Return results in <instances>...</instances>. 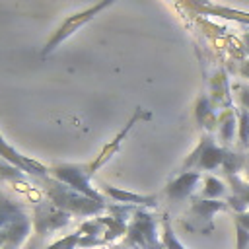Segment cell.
Segmentation results:
<instances>
[{
  "label": "cell",
  "instance_id": "cell-5",
  "mask_svg": "<svg viewBox=\"0 0 249 249\" xmlns=\"http://www.w3.org/2000/svg\"><path fill=\"white\" fill-rule=\"evenodd\" d=\"M126 243L136 249H163L158 237V222L146 208H136L126 230Z\"/></svg>",
  "mask_w": 249,
  "mask_h": 249
},
{
  "label": "cell",
  "instance_id": "cell-2",
  "mask_svg": "<svg viewBox=\"0 0 249 249\" xmlns=\"http://www.w3.org/2000/svg\"><path fill=\"white\" fill-rule=\"evenodd\" d=\"M119 0H97V2H93L91 6H88V8H84V10H80V12H76V14H72V16H68L53 33H51V37L45 41V45H43V51H41V56L45 58L47 54H51L56 47H60L66 39H70L78 29H82L86 23H89L95 16H99L103 10H107V8H111L113 4H117Z\"/></svg>",
  "mask_w": 249,
  "mask_h": 249
},
{
  "label": "cell",
  "instance_id": "cell-20",
  "mask_svg": "<svg viewBox=\"0 0 249 249\" xmlns=\"http://www.w3.org/2000/svg\"><path fill=\"white\" fill-rule=\"evenodd\" d=\"M237 99H239L241 107L249 109V88H239L237 89Z\"/></svg>",
  "mask_w": 249,
  "mask_h": 249
},
{
  "label": "cell",
  "instance_id": "cell-10",
  "mask_svg": "<svg viewBox=\"0 0 249 249\" xmlns=\"http://www.w3.org/2000/svg\"><path fill=\"white\" fill-rule=\"evenodd\" d=\"M200 179H202L200 171H195V169H191V171H181L177 177H173V179L165 185L163 195H165L169 200H185V198H191Z\"/></svg>",
  "mask_w": 249,
  "mask_h": 249
},
{
  "label": "cell",
  "instance_id": "cell-14",
  "mask_svg": "<svg viewBox=\"0 0 249 249\" xmlns=\"http://www.w3.org/2000/svg\"><path fill=\"white\" fill-rule=\"evenodd\" d=\"M23 216H25V212L19 204H16L12 200H2L0 202V230H6L8 226H12L14 222H18Z\"/></svg>",
  "mask_w": 249,
  "mask_h": 249
},
{
  "label": "cell",
  "instance_id": "cell-16",
  "mask_svg": "<svg viewBox=\"0 0 249 249\" xmlns=\"http://www.w3.org/2000/svg\"><path fill=\"white\" fill-rule=\"evenodd\" d=\"M226 195V183L220 181L214 175H206L204 177V187L200 196L202 198H212V200H222V196Z\"/></svg>",
  "mask_w": 249,
  "mask_h": 249
},
{
  "label": "cell",
  "instance_id": "cell-3",
  "mask_svg": "<svg viewBox=\"0 0 249 249\" xmlns=\"http://www.w3.org/2000/svg\"><path fill=\"white\" fill-rule=\"evenodd\" d=\"M47 196L54 206L66 210L72 216H97L109 208L107 204L97 202L89 196H84L54 179L51 181V187H47Z\"/></svg>",
  "mask_w": 249,
  "mask_h": 249
},
{
  "label": "cell",
  "instance_id": "cell-1",
  "mask_svg": "<svg viewBox=\"0 0 249 249\" xmlns=\"http://www.w3.org/2000/svg\"><path fill=\"white\" fill-rule=\"evenodd\" d=\"M49 177H53L54 181L70 187L72 191L89 196L97 202L105 204V196L99 189H95L91 185V171H89V163H76V161H56L53 165H49Z\"/></svg>",
  "mask_w": 249,
  "mask_h": 249
},
{
  "label": "cell",
  "instance_id": "cell-9",
  "mask_svg": "<svg viewBox=\"0 0 249 249\" xmlns=\"http://www.w3.org/2000/svg\"><path fill=\"white\" fill-rule=\"evenodd\" d=\"M99 191L103 196H109L115 204H126V206H136V208H154L158 204L156 195H140L132 191H124L121 187H113L109 183H101Z\"/></svg>",
  "mask_w": 249,
  "mask_h": 249
},
{
  "label": "cell",
  "instance_id": "cell-22",
  "mask_svg": "<svg viewBox=\"0 0 249 249\" xmlns=\"http://www.w3.org/2000/svg\"><path fill=\"white\" fill-rule=\"evenodd\" d=\"M241 72H243V76H247L249 78V60L243 64V68H241Z\"/></svg>",
  "mask_w": 249,
  "mask_h": 249
},
{
  "label": "cell",
  "instance_id": "cell-17",
  "mask_svg": "<svg viewBox=\"0 0 249 249\" xmlns=\"http://www.w3.org/2000/svg\"><path fill=\"white\" fill-rule=\"evenodd\" d=\"M237 113V138L241 148H249V109L239 107L235 109Z\"/></svg>",
  "mask_w": 249,
  "mask_h": 249
},
{
  "label": "cell",
  "instance_id": "cell-12",
  "mask_svg": "<svg viewBox=\"0 0 249 249\" xmlns=\"http://www.w3.org/2000/svg\"><path fill=\"white\" fill-rule=\"evenodd\" d=\"M218 132H220V140L230 144L233 142L235 138V132H237V113L235 109L228 107L220 113V119H218Z\"/></svg>",
  "mask_w": 249,
  "mask_h": 249
},
{
  "label": "cell",
  "instance_id": "cell-8",
  "mask_svg": "<svg viewBox=\"0 0 249 249\" xmlns=\"http://www.w3.org/2000/svg\"><path fill=\"white\" fill-rule=\"evenodd\" d=\"M142 119H150V113H146L144 109L138 107V109L134 111V115L126 121V124H124V126H123V128H121V130H119V132H117V134H115V136H113V138H111V140L97 152V156H95L91 161H88V163H89V171H91V175H95V171L101 169V167H103V165H105V163L119 152L123 140L128 136V132L132 130V126H134L138 121H142Z\"/></svg>",
  "mask_w": 249,
  "mask_h": 249
},
{
  "label": "cell",
  "instance_id": "cell-23",
  "mask_svg": "<svg viewBox=\"0 0 249 249\" xmlns=\"http://www.w3.org/2000/svg\"><path fill=\"white\" fill-rule=\"evenodd\" d=\"M4 239H6V231H4V230H0V249L4 247Z\"/></svg>",
  "mask_w": 249,
  "mask_h": 249
},
{
  "label": "cell",
  "instance_id": "cell-18",
  "mask_svg": "<svg viewBox=\"0 0 249 249\" xmlns=\"http://www.w3.org/2000/svg\"><path fill=\"white\" fill-rule=\"evenodd\" d=\"M161 245H163V249H187L179 241V237L175 235V231H173L167 216H163V222H161Z\"/></svg>",
  "mask_w": 249,
  "mask_h": 249
},
{
  "label": "cell",
  "instance_id": "cell-15",
  "mask_svg": "<svg viewBox=\"0 0 249 249\" xmlns=\"http://www.w3.org/2000/svg\"><path fill=\"white\" fill-rule=\"evenodd\" d=\"M210 99L216 103V105H222V103H228L230 101V95H228V76L224 72H218L210 84Z\"/></svg>",
  "mask_w": 249,
  "mask_h": 249
},
{
  "label": "cell",
  "instance_id": "cell-25",
  "mask_svg": "<svg viewBox=\"0 0 249 249\" xmlns=\"http://www.w3.org/2000/svg\"><path fill=\"white\" fill-rule=\"evenodd\" d=\"M245 181H247V183H249V169H247V179H245Z\"/></svg>",
  "mask_w": 249,
  "mask_h": 249
},
{
  "label": "cell",
  "instance_id": "cell-26",
  "mask_svg": "<svg viewBox=\"0 0 249 249\" xmlns=\"http://www.w3.org/2000/svg\"><path fill=\"white\" fill-rule=\"evenodd\" d=\"M247 169H249V158H247Z\"/></svg>",
  "mask_w": 249,
  "mask_h": 249
},
{
  "label": "cell",
  "instance_id": "cell-19",
  "mask_svg": "<svg viewBox=\"0 0 249 249\" xmlns=\"http://www.w3.org/2000/svg\"><path fill=\"white\" fill-rule=\"evenodd\" d=\"M80 239H82V231H74V233H68L56 241H53L47 249H78L80 247Z\"/></svg>",
  "mask_w": 249,
  "mask_h": 249
},
{
  "label": "cell",
  "instance_id": "cell-13",
  "mask_svg": "<svg viewBox=\"0 0 249 249\" xmlns=\"http://www.w3.org/2000/svg\"><path fill=\"white\" fill-rule=\"evenodd\" d=\"M235 226V249H249V210L233 214Z\"/></svg>",
  "mask_w": 249,
  "mask_h": 249
},
{
  "label": "cell",
  "instance_id": "cell-21",
  "mask_svg": "<svg viewBox=\"0 0 249 249\" xmlns=\"http://www.w3.org/2000/svg\"><path fill=\"white\" fill-rule=\"evenodd\" d=\"M39 239H41V237H37L35 241H29V243H25V247H23V249H39Z\"/></svg>",
  "mask_w": 249,
  "mask_h": 249
},
{
  "label": "cell",
  "instance_id": "cell-6",
  "mask_svg": "<svg viewBox=\"0 0 249 249\" xmlns=\"http://www.w3.org/2000/svg\"><path fill=\"white\" fill-rule=\"evenodd\" d=\"M228 200H212V198H193L191 208L187 212V230L210 233L214 230V216L222 210H228Z\"/></svg>",
  "mask_w": 249,
  "mask_h": 249
},
{
  "label": "cell",
  "instance_id": "cell-11",
  "mask_svg": "<svg viewBox=\"0 0 249 249\" xmlns=\"http://www.w3.org/2000/svg\"><path fill=\"white\" fill-rule=\"evenodd\" d=\"M195 119L208 132H212L214 128H218L220 115L216 113V103L208 95H200L196 99V103H195Z\"/></svg>",
  "mask_w": 249,
  "mask_h": 249
},
{
  "label": "cell",
  "instance_id": "cell-7",
  "mask_svg": "<svg viewBox=\"0 0 249 249\" xmlns=\"http://www.w3.org/2000/svg\"><path fill=\"white\" fill-rule=\"evenodd\" d=\"M72 214H68L66 210L54 206L51 200L49 202H39L33 210V231L37 233V237H45L49 233H54L58 230H62L64 226L70 224Z\"/></svg>",
  "mask_w": 249,
  "mask_h": 249
},
{
  "label": "cell",
  "instance_id": "cell-24",
  "mask_svg": "<svg viewBox=\"0 0 249 249\" xmlns=\"http://www.w3.org/2000/svg\"><path fill=\"white\" fill-rule=\"evenodd\" d=\"M243 43H245V47H247V51H249V33L243 35Z\"/></svg>",
  "mask_w": 249,
  "mask_h": 249
},
{
  "label": "cell",
  "instance_id": "cell-4",
  "mask_svg": "<svg viewBox=\"0 0 249 249\" xmlns=\"http://www.w3.org/2000/svg\"><path fill=\"white\" fill-rule=\"evenodd\" d=\"M228 156V148L220 146L212 134H204L196 148L187 156V160L181 165V171H214L224 165Z\"/></svg>",
  "mask_w": 249,
  "mask_h": 249
}]
</instances>
